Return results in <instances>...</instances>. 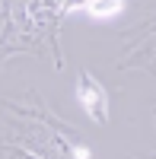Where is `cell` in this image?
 <instances>
[{
    "label": "cell",
    "instance_id": "1",
    "mask_svg": "<svg viewBox=\"0 0 156 159\" xmlns=\"http://www.w3.org/2000/svg\"><path fill=\"white\" fill-rule=\"evenodd\" d=\"M83 10L89 13L93 19H112L124 10V0H86Z\"/></svg>",
    "mask_w": 156,
    "mask_h": 159
},
{
    "label": "cell",
    "instance_id": "2",
    "mask_svg": "<svg viewBox=\"0 0 156 159\" xmlns=\"http://www.w3.org/2000/svg\"><path fill=\"white\" fill-rule=\"evenodd\" d=\"M80 102L86 105V111L96 118V102L105 108V96H102V86L99 83H89V80H83V86H80Z\"/></svg>",
    "mask_w": 156,
    "mask_h": 159
},
{
    "label": "cell",
    "instance_id": "3",
    "mask_svg": "<svg viewBox=\"0 0 156 159\" xmlns=\"http://www.w3.org/2000/svg\"><path fill=\"white\" fill-rule=\"evenodd\" d=\"M93 153H89V147H73V159H89Z\"/></svg>",
    "mask_w": 156,
    "mask_h": 159
}]
</instances>
